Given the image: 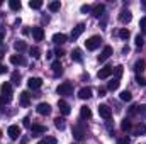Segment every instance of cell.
<instances>
[{
  "label": "cell",
  "mask_w": 146,
  "mask_h": 144,
  "mask_svg": "<svg viewBox=\"0 0 146 144\" xmlns=\"http://www.w3.org/2000/svg\"><path fill=\"white\" fill-rule=\"evenodd\" d=\"M56 93L58 95H63V97H70L73 93V87L72 83H68V81H65V83H61L58 88H56Z\"/></svg>",
  "instance_id": "1"
},
{
  "label": "cell",
  "mask_w": 146,
  "mask_h": 144,
  "mask_svg": "<svg viewBox=\"0 0 146 144\" xmlns=\"http://www.w3.org/2000/svg\"><path fill=\"white\" fill-rule=\"evenodd\" d=\"M100 42H102V37L100 36H92L85 41V46H87L88 51H94V49H97L100 46Z\"/></svg>",
  "instance_id": "2"
},
{
  "label": "cell",
  "mask_w": 146,
  "mask_h": 144,
  "mask_svg": "<svg viewBox=\"0 0 146 144\" xmlns=\"http://www.w3.org/2000/svg\"><path fill=\"white\" fill-rule=\"evenodd\" d=\"M73 137H75L76 141H82V139H85V131H83V127H82L80 124L73 126Z\"/></svg>",
  "instance_id": "3"
},
{
  "label": "cell",
  "mask_w": 146,
  "mask_h": 144,
  "mask_svg": "<svg viewBox=\"0 0 146 144\" xmlns=\"http://www.w3.org/2000/svg\"><path fill=\"white\" fill-rule=\"evenodd\" d=\"M41 85H42V80L37 78V76H31V78L27 80V87H29L31 90H37V88H41Z\"/></svg>",
  "instance_id": "4"
},
{
  "label": "cell",
  "mask_w": 146,
  "mask_h": 144,
  "mask_svg": "<svg viewBox=\"0 0 146 144\" xmlns=\"http://www.w3.org/2000/svg\"><path fill=\"white\" fill-rule=\"evenodd\" d=\"M21 132H22V131H21L19 126H10L9 131H7V134H9L10 139H19V137H21Z\"/></svg>",
  "instance_id": "5"
},
{
  "label": "cell",
  "mask_w": 146,
  "mask_h": 144,
  "mask_svg": "<svg viewBox=\"0 0 146 144\" xmlns=\"http://www.w3.org/2000/svg\"><path fill=\"white\" fill-rule=\"evenodd\" d=\"M99 114L106 120H110V117H112V110L109 108V105H99Z\"/></svg>",
  "instance_id": "6"
},
{
  "label": "cell",
  "mask_w": 146,
  "mask_h": 144,
  "mask_svg": "<svg viewBox=\"0 0 146 144\" xmlns=\"http://www.w3.org/2000/svg\"><path fill=\"white\" fill-rule=\"evenodd\" d=\"M104 10H106V5H104V3H95L90 12H92L94 17H100V15L104 14Z\"/></svg>",
  "instance_id": "7"
},
{
  "label": "cell",
  "mask_w": 146,
  "mask_h": 144,
  "mask_svg": "<svg viewBox=\"0 0 146 144\" xmlns=\"http://www.w3.org/2000/svg\"><path fill=\"white\" fill-rule=\"evenodd\" d=\"M110 54H112V48H110V46H106V48L102 49V53L99 54V61H100V63L107 61V59L110 58Z\"/></svg>",
  "instance_id": "8"
},
{
  "label": "cell",
  "mask_w": 146,
  "mask_h": 144,
  "mask_svg": "<svg viewBox=\"0 0 146 144\" xmlns=\"http://www.w3.org/2000/svg\"><path fill=\"white\" fill-rule=\"evenodd\" d=\"M36 110H37V114H39V115H49V114H51V105L42 102V104H39V105H37Z\"/></svg>",
  "instance_id": "9"
},
{
  "label": "cell",
  "mask_w": 146,
  "mask_h": 144,
  "mask_svg": "<svg viewBox=\"0 0 146 144\" xmlns=\"http://www.w3.org/2000/svg\"><path fill=\"white\" fill-rule=\"evenodd\" d=\"M83 31H85V26H83V24H78V26H76V27H73V31H72V41H75V39H78V37L82 36V32H83Z\"/></svg>",
  "instance_id": "10"
},
{
  "label": "cell",
  "mask_w": 146,
  "mask_h": 144,
  "mask_svg": "<svg viewBox=\"0 0 146 144\" xmlns=\"http://www.w3.org/2000/svg\"><path fill=\"white\" fill-rule=\"evenodd\" d=\"M0 92H2V95H3V97H12V85H10L9 81L2 83V87H0Z\"/></svg>",
  "instance_id": "11"
},
{
  "label": "cell",
  "mask_w": 146,
  "mask_h": 144,
  "mask_svg": "<svg viewBox=\"0 0 146 144\" xmlns=\"http://www.w3.org/2000/svg\"><path fill=\"white\" fill-rule=\"evenodd\" d=\"M78 97H80L82 100H88V98H92V88H88V87H83V88L78 92Z\"/></svg>",
  "instance_id": "12"
},
{
  "label": "cell",
  "mask_w": 146,
  "mask_h": 144,
  "mask_svg": "<svg viewBox=\"0 0 146 144\" xmlns=\"http://www.w3.org/2000/svg\"><path fill=\"white\" fill-rule=\"evenodd\" d=\"M112 71H114V68H112V66H106V68H102L100 71L97 73V76H99L100 80H106V78H109L110 75H112Z\"/></svg>",
  "instance_id": "13"
},
{
  "label": "cell",
  "mask_w": 146,
  "mask_h": 144,
  "mask_svg": "<svg viewBox=\"0 0 146 144\" xmlns=\"http://www.w3.org/2000/svg\"><path fill=\"white\" fill-rule=\"evenodd\" d=\"M131 19H133V14H131L129 10H122V12L119 14V20H121L122 24H127V22H131Z\"/></svg>",
  "instance_id": "14"
},
{
  "label": "cell",
  "mask_w": 146,
  "mask_h": 144,
  "mask_svg": "<svg viewBox=\"0 0 146 144\" xmlns=\"http://www.w3.org/2000/svg\"><path fill=\"white\" fill-rule=\"evenodd\" d=\"M46 132V127L41 126V124H33L31 126V134L33 136H37V134H44Z\"/></svg>",
  "instance_id": "15"
},
{
  "label": "cell",
  "mask_w": 146,
  "mask_h": 144,
  "mask_svg": "<svg viewBox=\"0 0 146 144\" xmlns=\"http://www.w3.org/2000/svg\"><path fill=\"white\" fill-rule=\"evenodd\" d=\"M119 85H121V78H119V76H115V78H112V80L109 81V85H107V90L114 92V90H117V88H119Z\"/></svg>",
  "instance_id": "16"
},
{
  "label": "cell",
  "mask_w": 146,
  "mask_h": 144,
  "mask_svg": "<svg viewBox=\"0 0 146 144\" xmlns=\"http://www.w3.org/2000/svg\"><path fill=\"white\" fill-rule=\"evenodd\" d=\"M58 108H60V112H61L63 115H68V114H70V105H68L65 100H58Z\"/></svg>",
  "instance_id": "17"
},
{
  "label": "cell",
  "mask_w": 146,
  "mask_h": 144,
  "mask_svg": "<svg viewBox=\"0 0 146 144\" xmlns=\"http://www.w3.org/2000/svg\"><path fill=\"white\" fill-rule=\"evenodd\" d=\"M33 37H34V41H42V37H44L42 27H33Z\"/></svg>",
  "instance_id": "18"
},
{
  "label": "cell",
  "mask_w": 146,
  "mask_h": 144,
  "mask_svg": "<svg viewBox=\"0 0 146 144\" xmlns=\"http://www.w3.org/2000/svg\"><path fill=\"white\" fill-rule=\"evenodd\" d=\"M10 63H12V65H15V66H19V65H24V63H26V59H24L21 54H12V56H10Z\"/></svg>",
  "instance_id": "19"
},
{
  "label": "cell",
  "mask_w": 146,
  "mask_h": 144,
  "mask_svg": "<svg viewBox=\"0 0 146 144\" xmlns=\"http://www.w3.org/2000/svg\"><path fill=\"white\" fill-rule=\"evenodd\" d=\"M51 68H53V75H54V76H60V75L63 73V66H61L60 61H54V63L51 65Z\"/></svg>",
  "instance_id": "20"
},
{
  "label": "cell",
  "mask_w": 146,
  "mask_h": 144,
  "mask_svg": "<svg viewBox=\"0 0 146 144\" xmlns=\"http://www.w3.org/2000/svg\"><path fill=\"white\" fill-rule=\"evenodd\" d=\"M72 59L75 63H82V59H83V56H82V51L76 48V49H73L72 51Z\"/></svg>",
  "instance_id": "21"
},
{
  "label": "cell",
  "mask_w": 146,
  "mask_h": 144,
  "mask_svg": "<svg viewBox=\"0 0 146 144\" xmlns=\"http://www.w3.org/2000/svg\"><path fill=\"white\" fill-rule=\"evenodd\" d=\"M66 39H68V37L60 32V34H54V36H53V42H54V44H65Z\"/></svg>",
  "instance_id": "22"
},
{
  "label": "cell",
  "mask_w": 146,
  "mask_h": 144,
  "mask_svg": "<svg viewBox=\"0 0 146 144\" xmlns=\"http://www.w3.org/2000/svg\"><path fill=\"white\" fill-rule=\"evenodd\" d=\"M80 117L82 119H90L92 117V110L87 107V105H83V107L80 108Z\"/></svg>",
  "instance_id": "23"
},
{
  "label": "cell",
  "mask_w": 146,
  "mask_h": 144,
  "mask_svg": "<svg viewBox=\"0 0 146 144\" xmlns=\"http://www.w3.org/2000/svg\"><path fill=\"white\" fill-rule=\"evenodd\" d=\"M145 132H146V126L145 124H138V126L133 129V134H134V136H143Z\"/></svg>",
  "instance_id": "24"
},
{
  "label": "cell",
  "mask_w": 146,
  "mask_h": 144,
  "mask_svg": "<svg viewBox=\"0 0 146 144\" xmlns=\"http://www.w3.org/2000/svg\"><path fill=\"white\" fill-rule=\"evenodd\" d=\"M29 100H31V95H29L27 92H22V93H21V105H22V107H27V105H29Z\"/></svg>",
  "instance_id": "25"
},
{
  "label": "cell",
  "mask_w": 146,
  "mask_h": 144,
  "mask_svg": "<svg viewBox=\"0 0 146 144\" xmlns=\"http://www.w3.org/2000/svg\"><path fill=\"white\" fill-rule=\"evenodd\" d=\"M54 127H56V129H60V131H63V129L66 127V124H65V119H61V117H56V119H54Z\"/></svg>",
  "instance_id": "26"
},
{
  "label": "cell",
  "mask_w": 146,
  "mask_h": 144,
  "mask_svg": "<svg viewBox=\"0 0 146 144\" xmlns=\"http://www.w3.org/2000/svg\"><path fill=\"white\" fill-rule=\"evenodd\" d=\"M131 127H133V124H131V120H129V119H124V120L121 122V129H122V132L131 131Z\"/></svg>",
  "instance_id": "27"
},
{
  "label": "cell",
  "mask_w": 146,
  "mask_h": 144,
  "mask_svg": "<svg viewBox=\"0 0 146 144\" xmlns=\"http://www.w3.org/2000/svg\"><path fill=\"white\" fill-rule=\"evenodd\" d=\"M131 98H133V95H131V92H129V90L121 92V100H122V102H131Z\"/></svg>",
  "instance_id": "28"
},
{
  "label": "cell",
  "mask_w": 146,
  "mask_h": 144,
  "mask_svg": "<svg viewBox=\"0 0 146 144\" xmlns=\"http://www.w3.org/2000/svg\"><path fill=\"white\" fill-rule=\"evenodd\" d=\"M145 68H146V63L143 61V59H139V61H136V65H134V70H136L138 73H141L143 70H145Z\"/></svg>",
  "instance_id": "29"
},
{
  "label": "cell",
  "mask_w": 146,
  "mask_h": 144,
  "mask_svg": "<svg viewBox=\"0 0 146 144\" xmlns=\"http://www.w3.org/2000/svg\"><path fill=\"white\" fill-rule=\"evenodd\" d=\"M9 7H10L12 10H21V2H19V0H10V2H9Z\"/></svg>",
  "instance_id": "30"
},
{
  "label": "cell",
  "mask_w": 146,
  "mask_h": 144,
  "mask_svg": "<svg viewBox=\"0 0 146 144\" xmlns=\"http://www.w3.org/2000/svg\"><path fill=\"white\" fill-rule=\"evenodd\" d=\"M60 7H61V3H60V2H51V3L48 5V9H49L51 12H58V10H60Z\"/></svg>",
  "instance_id": "31"
},
{
  "label": "cell",
  "mask_w": 146,
  "mask_h": 144,
  "mask_svg": "<svg viewBox=\"0 0 146 144\" xmlns=\"http://www.w3.org/2000/svg\"><path fill=\"white\" fill-rule=\"evenodd\" d=\"M56 143H58V141H56L54 137H51V136H49V137H44V139H41L37 144H56Z\"/></svg>",
  "instance_id": "32"
},
{
  "label": "cell",
  "mask_w": 146,
  "mask_h": 144,
  "mask_svg": "<svg viewBox=\"0 0 146 144\" xmlns=\"http://www.w3.org/2000/svg\"><path fill=\"white\" fill-rule=\"evenodd\" d=\"M14 48L17 49V51H24L27 46H26V42L24 41H15V44H14Z\"/></svg>",
  "instance_id": "33"
},
{
  "label": "cell",
  "mask_w": 146,
  "mask_h": 144,
  "mask_svg": "<svg viewBox=\"0 0 146 144\" xmlns=\"http://www.w3.org/2000/svg\"><path fill=\"white\" fill-rule=\"evenodd\" d=\"M29 7H31V9H41V7H42V2H41V0H31V2H29Z\"/></svg>",
  "instance_id": "34"
},
{
  "label": "cell",
  "mask_w": 146,
  "mask_h": 144,
  "mask_svg": "<svg viewBox=\"0 0 146 144\" xmlns=\"http://www.w3.org/2000/svg\"><path fill=\"white\" fill-rule=\"evenodd\" d=\"M129 36H131V34H129V31H127V29H121V31H119V37H121V39L127 41V39H129Z\"/></svg>",
  "instance_id": "35"
},
{
  "label": "cell",
  "mask_w": 146,
  "mask_h": 144,
  "mask_svg": "<svg viewBox=\"0 0 146 144\" xmlns=\"http://www.w3.org/2000/svg\"><path fill=\"white\" fill-rule=\"evenodd\" d=\"M29 53H31V56H33V58H36V59L41 56V51H39L37 48H31V49H29Z\"/></svg>",
  "instance_id": "36"
},
{
  "label": "cell",
  "mask_w": 146,
  "mask_h": 144,
  "mask_svg": "<svg viewBox=\"0 0 146 144\" xmlns=\"http://www.w3.org/2000/svg\"><path fill=\"white\" fill-rule=\"evenodd\" d=\"M19 80H21V73H19V71H14V73H12V83L19 85Z\"/></svg>",
  "instance_id": "37"
},
{
  "label": "cell",
  "mask_w": 146,
  "mask_h": 144,
  "mask_svg": "<svg viewBox=\"0 0 146 144\" xmlns=\"http://www.w3.org/2000/svg\"><path fill=\"white\" fill-rule=\"evenodd\" d=\"M138 114L146 119V105H138Z\"/></svg>",
  "instance_id": "38"
},
{
  "label": "cell",
  "mask_w": 146,
  "mask_h": 144,
  "mask_svg": "<svg viewBox=\"0 0 146 144\" xmlns=\"http://www.w3.org/2000/svg\"><path fill=\"white\" fill-rule=\"evenodd\" d=\"M136 83H138L139 87H146V80L143 78V76H139V75L136 76Z\"/></svg>",
  "instance_id": "39"
},
{
  "label": "cell",
  "mask_w": 146,
  "mask_h": 144,
  "mask_svg": "<svg viewBox=\"0 0 146 144\" xmlns=\"http://www.w3.org/2000/svg\"><path fill=\"white\" fill-rule=\"evenodd\" d=\"M10 100H12V97H3V95H2V97H0V105H5V104H9Z\"/></svg>",
  "instance_id": "40"
},
{
  "label": "cell",
  "mask_w": 146,
  "mask_h": 144,
  "mask_svg": "<svg viewBox=\"0 0 146 144\" xmlns=\"http://www.w3.org/2000/svg\"><path fill=\"white\" fill-rule=\"evenodd\" d=\"M117 144H129V137H127V136L119 137V139H117Z\"/></svg>",
  "instance_id": "41"
},
{
  "label": "cell",
  "mask_w": 146,
  "mask_h": 144,
  "mask_svg": "<svg viewBox=\"0 0 146 144\" xmlns=\"http://www.w3.org/2000/svg\"><path fill=\"white\" fill-rule=\"evenodd\" d=\"M138 114V105H131L129 107V115H136Z\"/></svg>",
  "instance_id": "42"
},
{
  "label": "cell",
  "mask_w": 146,
  "mask_h": 144,
  "mask_svg": "<svg viewBox=\"0 0 146 144\" xmlns=\"http://www.w3.org/2000/svg\"><path fill=\"white\" fill-rule=\"evenodd\" d=\"M134 42H136V46H138V48H141V46H143V37H141V36H136Z\"/></svg>",
  "instance_id": "43"
},
{
  "label": "cell",
  "mask_w": 146,
  "mask_h": 144,
  "mask_svg": "<svg viewBox=\"0 0 146 144\" xmlns=\"http://www.w3.org/2000/svg\"><path fill=\"white\" fill-rule=\"evenodd\" d=\"M139 27H141V31H146V17H143L139 20Z\"/></svg>",
  "instance_id": "44"
},
{
  "label": "cell",
  "mask_w": 146,
  "mask_h": 144,
  "mask_svg": "<svg viewBox=\"0 0 146 144\" xmlns=\"http://www.w3.org/2000/svg\"><path fill=\"white\" fill-rule=\"evenodd\" d=\"M80 10H82V12H83V14H87V12H90V10H92V9H90V7H88V5H82V7H80Z\"/></svg>",
  "instance_id": "45"
},
{
  "label": "cell",
  "mask_w": 146,
  "mask_h": 144,
  "mask_svg": "<svg viewBox=\"0 0 146 144\" xmlns=\"http://www.w3.org/2000/svg\"><path fill=\"white\" fill-rule=\"evenodd\" d=\"M115 75L121 78V75H122V66H115Z\"/></svg>",
  "instance_id": "46"
},
{
  "label": "cell",
  "mask_w": 146,
  "mask_h": 144,
  "mask_svg": "<svg viewBox=\"0 0 146 144\" xmlns=\"http://www.w3.org/2000/svg\"><path fill=\"white\" fill-rule=\"evenodd\" d=\"M54 54H56V56H58V58H61V56H63V54H65V53H63V51H61V49H56V51H54Z\"/></svg>",
  "instance_id": "47"
},
{
  "label": "cell",
  "mask_w": 146,
  "mask_h": 144,
  "mask_svg": "<svg viewBox=\"0 0 146 144\" xmlns=\"http://www.w3.org/2000/svg\"><path fill=\"white\" fill-rule=\"evenodd\" d=\"M106 92H107L106 88H100V90H99V95H100V97H104V95H106Z\"/></svg>",
  "instance_id": "48"
},
{
  "label": "cell",
  "mask_w": 146,
  "mask_h": 144,
  "mask_svg": "<svg viewBox=\"0 0 146 144\" xmlns=\"http://www.w3.org/2000/svg\"><path fill=\"white\" fill-rule=\"evenodd\" d=\"M24 126H26V127H31V124H29V117L24 119Z\"/></svg>",
  "instance_id": "49"
},
{
  "label": "cell",
  "mask_w": 146,
  "mask_h": 144,
  "mask_svg": "<svg viewBox=\"0 0 146 144\" xmlns=\"http://www.w3.org/2000/svg\"><path fill=\"white\" fill-rule=\"evenodd\" d=\"M7 71V68L3 66V65H0V75H3V73Z\"/></svg>",
  "instance_id": "50"
},
{
  "label": "cell",
  "mask_w": 146,
  "mask_h": 144,
  "mask_svg": "<svg viewBox=\"0 0 146 144\" xmlns=\"http://www.w3.org/2000/svg\"><path fill=\"white\" fill-rule=\"evenodd\" d=\"M3 39H5V34H3V32H0V44L3 42Z\"/></svg>",
  "instance_id": "51"
},
{
  "label": "cell",
  "mask_w": 146,
  "mask_h": 144,
  "mask_svg": "<svg viewBox=\"0 0 146 144\" xmlns=\"http://www.w3.org/2000/svg\"><path fill=\"white\" fill-rule=\"evenodd\" d=\"M2 56H3V51H2V49H0V59H2Z\"/></svg>",
  "instance_id": "52"
},
{
  "label": "cell",
  "mask_w": 146,
  "mask_h": 144,
  "mask_svg": "<svg viewBox=\"0 0 146 144\" xmlns=\"http://www.w3.org/2000/svg\"><path fill=\"white\" fill-rule=\"evenodd\" d=\"M0 137H2V131H0Z\"/></svg>",
  "instance_id": "53"
}]
</instances>
